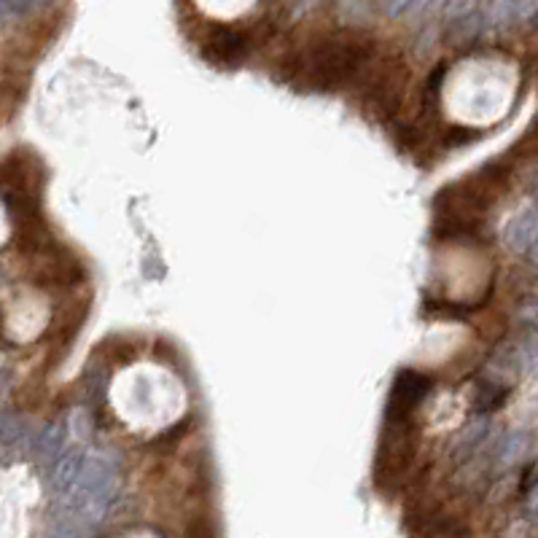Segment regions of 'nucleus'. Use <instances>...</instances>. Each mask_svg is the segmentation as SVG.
Instances as JSON below:
<instances>
[{
	"instance_id": "obj_8",
	"label": "nucleus",
	"mask_w": 538,
	"mask_h": 538,
	"mask_svg": "<svg viewBox=\"0 0 538 538\" xmlns=\"http://www.w3.org/2000/svg\"><path fill=\"white\" fill-rule=\"evenodd\" d=\"M523 16L520 0H490L488 8L482 11L485 30H506Z\"/></svg>"
},
{
	"instance_id": "obj_10",
	"label": "nucleus",
	"mask_w": 538,
	"mask_h": 538,
	"mask_svg": "<svg viewBox=\"0 0 538 538\" xmlns=\"http://www.w3.org/2000/svg\"><path fill=\"white\" fill-rule=\"evenodd\" d=\"M477 5H479V0H447V5H444V22L447 24H458L463 19L474 16Z\"/></svg>"
},
{
	"instance_id": "obj_16",
	"label": "nucleus",
	"mask_w": 538,
	"mask_h": 538,
	"mask_svg": "<svg viewBox=\"0 0 538 538\" xmlns=\"http://www.w3.org/2000/svg\"><path fill=\"white\" fill-rule=\"evenodd\" d=\"M525 256L531 259V264H533V267H538V242L531 248V251H528V253H525Z\"/></svg>"
},
{
	"instance_id": "obj_18",
	"label": "nucleus",
	"mask_w": 538,
	"mask_h": 538,
	"mask_svg": "<svg viewBox=\"0 0 538 538\" xmlns=\"http://www.w3.org/2000/svg\"><path fill=\"white\" fill-rule=\"evenodd\" d=\"M533 207H536V210H538V199H536V205H533Z\"/></svg>"
},
{
	"instance_id": "obj_5",
	"label": "nucleus",
	"mask_w": 538,
	"mask_h": 538,
	"mask_svg": "<svg viewBox=\"0 0 538 538\" xmlns=\"http://www.w3.org/2000/svg\"><path fill=\"white\" fill-rule=\"evenodd\" d=\"M504 242L517 251V253H528L538 242V210L531 207L525 213H520L515 221H509V226L504 229Z\"/></svg>"
},
{
	"instance_id": "obj_11",
	"label": "nucleus",
	"mask_w": 538,
	"mask_h": 538,
	"mask_svg": "<svg viewBox=\"0 0 538 538\" xmlns=\"http://www.w3.org/2000/svg\"><path fill=\"white\" fill-rule=\"evenodd\" d=\"M517 363L528 377H538V334H533L520 351H517Z\"/></svg>"
},
{
	"instance_id": "obj_12",
	"label": "nucleus",
	"mask_w": 538,
	"mask_h": 538,
	"mask_svg": "<svg viewBox=\"0 0 538 538\" xmlns=\"http://www.w3.org/2000/svg\"><path fill=\"white\" fill-rule=\"evenodd\" d=\"M517 321L525 326V329H531L533 334H538V299H525L523 305H520V310H517Z\"/></svg>"
},
{
	"instance_id": "obj_7",
	"label": "nucleus",
	"mask_w": 538,
	"mask_h": 538,
	"mask_svg": "<svg viewBox=\"0 0 538 538\" xmlns=\"http://www.w3.org/2000/svg\"><path fill=\"white\" fill-rule=\"evenodd\" d=\"M531 450V436L525 431H509L498 439L496 444V452H493V460L501 466V469H509L515 463H520Z\"/></svg>"
},
{
	"instance_id": "obj_13",
	"label": "nucleus",
	"mask_w": 538,
	"mask_h": 538,
	"mask_svg": "<svg viewBox=\"0 0 538 538\" xmlns=\"http://www.w3.org/2000/svg\"><path fill=\"white\" fill-rule=\"evenodd\" d=\"M46 538H84V528L70 520H57V525Z\"/></svg>"
},
{
	"instance_id": "obj_4",
	"label": "nucleus",
	"mask_w": 538,
	"mask_h": 538,
	"mask_svg": "<svg viewBox=\"0 0 538 538\" xmlns=\"http://www.w3.org/2000/svg\"><path fill=\"white\" fill-rule=\"evenodd\" d=\"M248 38L240 30L232 27H213L202 43V54L207 62L218 65V68H234L240 62H245L248 57Z\"/></svg>"
},
{
	"instance_id": "obj_17",
	"label": "nucleus",
	"mask_w": 538,
	"mask_h": 538,
	"mask_svg": "<svg viewBox=\"0 0 538 538\" xmlns=\"http://www.w3.org/2000/svg\"><path fill=\"white\" fill-rule=\"evenodd\" d=\"M533 27H538V8H536V14H533Z\"/></svg>"
},
{
	"instance_id": "obj_9",
	"label": "nucleus",
	"mask_w": 538,
	"mask_h": 538,
	"mask_svg": "<svg viewBox=\"0 0 538 538\" xmlns=\"http://www.w3.org/2000/svg\"><path fill=\"white\" fill-rule=\"evenodd\" d=\"M49 0H0V14H3V22H14L19 16H27L38 8H43Z\"/></svg>"
},
{
	"instance_id": "obj_2",
	"label": "nucleus",
	"mask_w": 538,
	"mask_h": 538,
	"mask_svg": "<svg viewBox=\"0 0 538 538\" xmlns=\"http://www.w3.org/2000/svg\"><path fill=\"white\" fill-rule=\"evenodd\" d=\"M371 62V49L356 41H326L307 54L302 73L313 87L334 89L353 81Z\"/></svg>"
},
{
	"instance_id": "obj_15",
	"label": "nucleus",
	"mask_w": 538,
	"mask_h": 538,
	"mask_svg": "<svg viewBox=\"0 0 538 538\" xmlns=\"http://www.w3.org/2000/svg\"><path fill=\"white\" fill-rule=\"evenodd\" d=\"M431 3H433V0H417V3H415V8H412V14H420V11H425Z\"/></svg>"
},
{
	"instance_id": "obj_6",
	"label": "nucleus",
	"mask_w": 538,
	"mask_h": 538,
	"mask_svg": "<svg viewBox=\"0 0 538 538\" xmlns=\"http://www.w3.org/2000/svg\"><path fill=\"white\" fill-rule=\"evenodd\" d=\"M65 452V425L62 423H46L38 433H35V447L32 455L38 463L54 466Z\"/></svg>"
},
{
	"instance_id": "obj_3",
	"label": "nucleus",
	"mask_w": 538,
	"mask_h": 538,
	"mask_svg": "<svg viewBox=\"0 0 538 538\" xmlns=\"http://www.w3.org/2000/svg\"><path fill=\"white\" fill-rule=\"evenodd\" d=\"M431 377L417 369H401L390 385L388 406H385V423H409L417 404L428 396Z\"/></svg>"
},
{
	"instance_id": "obj_1",
	"label": "nucleus",
	"mask_w": 538,
	"mask_h": 538,
	"mask_svg": "<svg viewBox=\"0 0 538 538\" xmlns=\"http://www.w3.org/2000/svg\"><path fill=\"white\" fill-rule=\"evenodd\" d=\"M119 485H122L119 455L105 450H87L68 490L54 496L59 520H70L81 528L100 525L116 504Z\"/></svg>"
},
{
	"instance_id": "obj_14",
	"label": "nucleus",
	"mask_w": 538,
	"mask_h": 538,
	"mask_svg": "<svg viewBox=\"0 0 538 538\" xmlns=\"http://www.w3.org/2000/svg\"><path fill=\"white\" fill-rule=\"evenodd\" d=\"M415 3H417V0H385V14L393 16V19H398V16H404V14H412Z\"/></svg>"
}]
</instances>
